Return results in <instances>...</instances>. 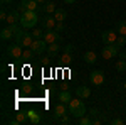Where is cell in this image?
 Wrapping results in <instances>:
<instances>
[{"label": "cell", "instance_id": "obj_1", "mask_svg": "<svg viewBox=\"0 0 126 125\" xmlns=\"http://www.w3.org/2000/svg\"><path fill=\"white\" fill-rule=\"evenodd\" d=\"M37 20H39V15L35 10H25L20 15V25L24 29H34L37 25Z\"/></svg>", "mask_w": 126, "mask_h": 125}, {"label": "cell", "instance_id": "obj_2", "mask_svg": "<svg viewBox=\"0 0 126 125\" xmlns=\"http://www.w3.org/2000/svg\"><path fill=\"white\" fill-rule=\"evenodd\" d=\"M67 106H69V113L74 117V118H81V117L86 115V106H84V103H82L81 100H78V98H72L67 103Z\"/></svg>", "mask_w": 126, "mask_h": 125}, {"label": "cell", "instance_id": "obj_3", "mask_svg": "<svg viewBox=\"0 0 126 125\" xmlns=\"http://www.w3.org/2000/svg\"><path fill=\"white\" fill-rule=\"evenodd\" d=\"M34 39H35V37L32 36V32H24V27L15 34V42L20 44L24 49L30 48V46H32V42H34Z\"/></svg>", "mask_w": 126, "mask_h": 125}, {"label": "cell", "instance_id": "obj_4", "mask_svg": "<svg viewBox=\"0 0 126 125\" xmlns=\"http://www.w3.org/2000/svg\"><path fill=\"white\" fill-rule=\"evenodd\" d=\"M101 54L104 59H114L116 56H119V46L118 44H104Z\"/></svg>", "mask_w": 126, "mask_h": 125}, {"label": "cell", "instance_id": "obj_5", "mask_svg": "<svg viewBox=\"0 0 126 125\" xmlns=\"http://www.w3.org/2000/svg\"><path fill=\"white\" fill-rule=\"evenodd\" d=\"M22 52H24V49H22V46L17 44V42L7 48V54H9L12 59H22Z\"/></svg>", "mask_w": 126, "mask_h": 125}, {"label": "cell", "instance_id": "obj_6", "mask_svg": "<svg viewBox=\"0 0 126 125\" xmlns=\"http://www.w3.org/2000/svg\"><path fill=\"white\" fill-rule=\"evenodd\" d=\"M47 42L44 41V39H34V42H32V46H30V49L35 52V54H42L44 51H47Z\"/></svg>", "mask_w": 126, "mask_h": 125}, {"label": "cell", "instance_id": "obj_7", "mask_svg": "<svg viewBox=\"0 0 126 125\" xmlns=\"http://www.w3.org/2000/svg\"><path fill=\"white\" fill-rule=\"evenodd\" d=\"M101 39H103L104 44H116L118 34L114 32V30H104V32L101 34Z\"/></svg>", "mask_w": 126, "mask_h": 125}, {"label": "cell", "instance_id": "obj_8", "mask_svg": "<svg viewBox=\"0 0 126 125\" xmlns=\"http://www.w3.org/2000/svg\"><path fill=\"white\" fill-rule=\"evenodd\" d=\"M91 83L94 85V86H101V85H104V73L103 71H91Z\"/></svg>", "mask_w": 126, "mask_h": 125}, {"label": "cell", "instance_id": "obj_9", "mask_svg": "<svg viewBox=\"0 0 126 125\" xmlns=\"http://www.w3.org/2000/svg\"><path fill=\"white\" fill-rule=\"evenodd\" d=\"M44 41H46L47 44H52V42H61V34H59L56 29L47 30V32L44 34Z\"/></svg>", "mask_w": 126, "mask_h": 125}, {"label": "cell", "instance_id": "obj_10", "mask_svg": "<svg viewBox=\"0 0 126 125\" xmlns=\"http://www.w3.org/2000/svg\"><path fill=\"white\" fill-rule=\"evenodd\" d=\"M37 5H39L37 0H22L19 10L20 12H25V10H35L37 12Z\"/></svg>", "mask_w": 126, "mask_h": 125}, {"label": "cell", "instance_id": "obj_11", "mask_svg": "<svg viewBox=\"0 0 126 125\" xmlns=\"http://www.w3.org/2000/svg\"><path fill=\"white\" fill-rule=\"evenodd\" d=\"M66 105H67V103L59 101L57 105L54 106V117H56V118H61V117H64L69 112V106H66Z\"/></svg>", "mask_w": 126, "mask_h": 125}, {"label": "cell", "instance_id": "obj_12", "mask_svg": "<svg viewBox=\"0 0 126 125\" xmlns=\"http://www.w3.org/2000/svg\"><path fill=\"white\" fill-rule=\"evenodd\" d=\"M20 15H22V12H20L19 9L17 10H12V12H9V17H7V24L9 25H14V24H20Z\"/></svg>", "mask_w": 126, "mask_h": 125}, {"label": "cell", "instance_id": "obj_13", "mask_svg": "<svg viewBox=\"0 0 126 125\" xmlns=\"http://www.w3.org/2000/svg\"><path fill=\"white\" fill-rule=\"evenodd\" d=\"M76 95H78L79 98H82V100H86V98L91 96V90L87 86H78L76 88Z\"/></svg>", "mask_w": 126, "mask_h": 125}, {"label": "cell", "instance_id": "obj_14", "mask_svg": "<svg viewBox=\"0 0 126 125\" xmlns=\"http://www.w3.org/2000/svg\"><path fill=\"white\" fill-rule=\"evenodd\" d=\"M14 36H15V32H14V29H12L10 25L0 30V37H2V41H9V39H12Z\"/></svg>", "mask_w": 126, "mask_h": 125}, {"label": "cell", "instance_id": "obj_15", "mask_svg": "<svg viewBox=\"0 0 126 125\" xmlns=\"http://www.w3.org/2000/svg\"><path fill=\"white\" fill-rule=\"evenodd\" d=\"M82 59H84V63H87V64H94V63L97 61V59H96V52H94V51H86Z\"/></svg>", "mask_w": 126, "mask_h": 125}, {"label": "cell", "instance_id": "obj_16", "mask_svg": "<svg viewBox=\"0 0 126 125\" xmlns=\"http://www.w3.org/2000/svg\"><path fill=\"white\" fill-rule=\"evenodd\" d=\"M27 122H30V120H29V115H27V113L19 112V113H15V120H14L12 124H27Z\"/></svg>", "mask_w": 126, "mask_h": 125}, {"label": "cell", "instance_id": "obj_17", "mask_svg": "<svg viewBox=\"0 0 126 125\" xmlns=\"http://www.w3.org/2000/svg\"><path fill=\"white\" fill-rule=\"evenodd\" d=\"M44 25H46V29H47V30H52V29H56L57 20H56L54 15H52V17H47V19H44Z\"/></svg>", "mask_w": 126, "mask_h": 125}, {"label": "cell", "instance_id": "obj_18", "mask_svg": "<svg viewBox=\"0 0 126 125\" xmlns=\"http://www.w3.org/2000/svg\"><path fill=\"white\" fill-rule=\"evenodd\" d=\"M61 49V46H59V42H52V44H49L47 46V52L50 58H54L56 54H57V51Z\"/></svg>", "mask_w": 126, "mask_h": 125}, {"label": "cell", "instance_id": "obj_19", "mask_svg": "<svg viewBox=\"0 0 126 125\" xmlns=\"http://www.w3.org/2000/svg\"><path fill=\"white\" fill-rule=\"evenodd\" d=\"M34 56H35V52H34L30 48H25V49H24V52H22V59H24V61H32Z\"/></svg>", "mask_w": 126, "mask_h": 125}, {"label": "cell", "instance_id": "obj_20", "mask_svg": "<svg viewBox=\"0 0 126 125\" xmlns=\"http://www.w3.org/2000/svg\"><path fill=\"white\" fill-rule=\"evenodd\" d=\"M59 100H61L62 103H69V101L72 100V96H71V93H69L67 90H62V91L59 93Z\"/></svg>", "mask_w": 126, "mask_h": 125}, {"label": "cell", "instance_id": "obj_21", "mask_svg": "<svg viewBox=\"0 0 126 125\" xmlns=\"http://www.w3.org/2000/svg\"><path fill=\"white\" fill-rule=\"evenodd\" d=\"M27 115H29V120H30V124H32V125H35V124H39V122H40V117H39L37 112L30 110V112H27Z\"/></svg>", "mask_w": 126, "mask_h": 125}, {"label": "cell", "instance_id": "obj_22", "mask_svg": "<svg viewBox=\"0 0 126 125\" xmlns=\"http://www.w3.org/2000/svg\"><path fill=\"white\" fill-rule=\"evenodd\" d=\"M66 15H67V14H66V10H64V9H57L56 12H54V17H56L57 22H64Z\"/></svg>", "mask_w": 126, "mask_h": 125}, {"label": "cell", "instance_id": "obj_23", "mask_svg": "<svg viewBox=\"0 0 126 125\" xmlns=\"http://www.w3.org/2000/svg\"><path fill=\"white\" fill-rule=\"evenodd\" d=\"M61 63H62V64H66V66H67V64H71V63H72V56H71V52L64 51V54L61 56Z\"/></svg>", "mask_w": 126, "mask_h": 125}, {"label": "cell", "instance_id": "obj_24", "mask_svg": "<svg viewBox=\"0 0 126 125\" xmlns=\"http://www.w3.org/2000/svg\"><path fill=\"white\" fill-rule=\"evenodd\" d=\"M116 29H118V34L119 36H126V20H119Z\"/></svg>", "mask_w": 126, "mask_h": 125}, {"label": "cell", "instance_id": "obj_25", "mask_svg": "<svg viewBox=\"0 0 126 125\" xmlns=\"http://www.w3.org/2000/svg\"><path fill=\"white\" fill-rule=\"evenodd\" d=\"M44 10H46L47 14H54V12L57 10V7H56V3H54V2H46V5H44Z\"/></svg>", "mask_w": 126, "mask_h": 125}, {"label": "cell", "instance_id": "obj_26", "mask_svg": "<svg viewBox=\"0 0 126 125\" xmlns=\"http://www.w3.org/2000/svg\"><path fill=\"white\" fill-rule=\"evenodd\" d=\"M116 69L119 71V73L126 71V59H118V63H116Z\"/></svg>", "mask_w": 126, "mask_h": 125}, {"label": "cell", "instance_id": "obj_27", "mask_svg": "<svg viewBox=\"0 0 126 125\" xmlns=\"http://www.w3.org/2000/svg\"><path fill=\"white\" fill-rule=\"evenodd\" d=\"M78 124L79 125H91L93 124V120H91V118H89V117H81V118H78Z\"/></svg>", "mask_w": 126, "mask_h": 125}, {"label": "cell", "instance_id": "obj_28", "mask_svg": "<svg viewBox=\"0 0 126 125\" xmlns=\"http://www.w3.org/2000/svg\"><path fill=\"white\" fill-rule=\"evenodd\" d=\"M44 34H46V32H42L40 29H35V27L32 29V36L35 39H44Z\"/></svg>", "mask_w": 126, "mask_h": 125}, {"label": "cell", "instance_id": "obj_29", "mask_svg": "<svg viewBox=\"0 0 126 125\" xmlns=\"http://www.w3.org/2000/svg\"><path fill=\"white\" fill-rule=\"evenodd\" d=\"M116 44H118V46H125V44H126V36H118Z\"/></svg>", "mask_w": 126, "mask_h": 125}, {"label": "cell", "instance_id": "obj_30", "mask_svg": "<svg viewBox=\"0 0 126 125\" xmlns=\"http://www.w3.org/2000/svg\"><path fill=\"white\" fill-rule=\"evenodd\" d=\"M7 17H9V14H7V10H5V9H2V10H0V20L3 22V20H7Z\"/></svg>", "mask_w": 126, "mask_h": 125}, {"label": "cell", "instance_id": "obj_31", "mask_svg": "<svg viewBox=\"0 0 126 125\" xmlns=\"http://www.w3.org/2000/svg\"><path fill=\"white\" fill-rule=\"evenodd\" d=\"M111 124H113V125H123L125 122H123L121 118H114V120H111Z\"/></svg>", "mask_w": 126, "mask_h": 125}, {"label": "cell", "instance_id": "obj_32", "mask_svg": "<svg viewBox=\"0 0 126 125\" xmlns=\"http://www.w3.org/2000/svg\"><path fill=\"white\" fill-rule=\"evenodd\" d=\"M56 30H57V32L64 30V22H57V25H56Z\"/></svg>", "mask_w": 126, "mask_h": 125}, {"label": "cell", "instance_id": "obj_33", "mask_svg": "<svg viewBox=\"0 0 126 125\" xmlns=\"http://www.w3.org/2000/svg\"><path fill=\"white\" fill-rule=\"evenodd\" d=\"M61 124H62V125H67V124H69V118H67L66 115H64V117H61Z\"/></svg>", "mask_w": 126, "mask_h": 125}, {"label": "cell", "instance_id": "obj_34", "mask_svg": "<svg viewBox=\"0 0 126 125\" xmlns=\"http://www.w3.org/2000/svg\"><path fill=\"white\" fill-rule=\"evenodd\" d=\"M49 59H50V56H49V58H44V59H42V63H44V66H49V63H50Z\"/></svg>", "mask_w": 126, "mask_h": 125}, {"label": "cell", "instance_id": "obj_35", "mask_svg": "<svg viewBox=\"0 0 126 125\" xmlns=\"http://www.w3.org/2000/svg\"><path fill=\"white\" fill-rule=\"evenodd\" d=\"M64 51H67V52H72V44H67V46L64 48Z\"/></svg>", "mask_w": 126, "mask_h": 125}, {"label": "cell", "instance_id": "obj_36", "mask_svg": "<svg viewBox=\"0 0 126 125\" xmlns=\"http://www.w3.org/2000/svg\"><path fill=\"white\" fill-rule=\"evenodd\" d=\"M119 58H121V59H126V52H125V51H123V52L119 51Z\"/></svg>", "mask_w": 126, "mask_h": 125}, {"label": "cell", "instance_id": "obj_37", "mask_svg": "<svg viewBox=\"0 0 126 125\" xmlns=\"http://www.w3.org/2000/svg\"><path fill=\"white\" fill-rule=\"evenodd\" d=\"M0 2H2V5H9L12 0H0Z\"/></svg>", "mask_w": 126, "mask_h": 125}, {"label": "cell", "instance_id": "obj_38", "mask_svg": "<svg viewBox=\"0 0 126 125\" xmlns=\"http://www.w3.org/2000/svg\"><path fill=\"white\" fill-rule=\"evenodd\" d=\"M64 2H66V3H74L76 0H64Z\"/></svg>", "mask_w": 126, "mask_h": 125}, {"label": "cell", "instance_id": "obj_39", "mask_svg": "<svg viewBox=\"0 0 126 125\" xmlns=\"http://www.w3.org/2000/svg\"><path fill=\"white\" fill-rule=\"evenodd\" d=\"M37 3H46V0H37Z\"/></svg>", "mask_w": 126, "mask_h": 125}, {"label": "cell", "instance_id": "obj_40", "mask_svg": "<svg viewBox=\"0 0 126 125\" xmlns=\"http://www.w3.org/2000/svg\"><path fill=\"white\" fill-rule=\"evenodd\" d=\"M125 88H126V83H125Z\"/></svg>", "mask_w": 126, "mask_h": 125}]
</instances>
